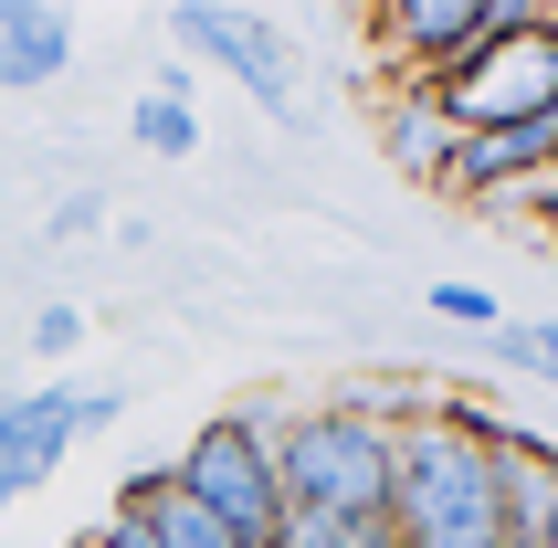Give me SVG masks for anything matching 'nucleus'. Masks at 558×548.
<instances>
[{
  "instance_id": "7ed1b4c3",
  "label": "nucleus",
  "mask_w": 558,
  "mask_h": 548,
  "mask_svg": "<svg viewBox=\"0 0 558 548\" xmlns=\"http://www.w3.org/2000/svg\"><path fill=\"white\" fill-rule=\"evenodd\" d=\"M275 422H284V401L253 391V401H221L211 422H190V443L169 454V496L201 507L221 538H243V548H264V538L284 527V496H275Z\"/></svg>"
},
{
  "instance_id": "412c9836",
  "label": "nucleus",
  "mask_w": 558,
  "mask_h": 548,
  "mask_svg": "<svg viewBox=\"0 0 558 548\" xmlns=\"http://www.w3.org/2000/svg\"><path fill=\"white\" fill-rule=\"evenodd\" d=\"M548 180H558V117H548Z\"/></svg>"
},
{
  "instance_id": "4468645a",
  "label": "nucleus",
  "mask_w": 558,
  "mask_h": 548,
  "mask_svg": "<svg viewBox=\"0 0 558 548\" xmlns=\"http://www.w3.org/2000/svg\"><path fill=\"white\" fill-rule=\"evenodd\" d=\"M85 327H95L85 306L43 296V306H32V327H22V348H32V359H74V348H85Z\"/></svg>"
},
{
  "instance_id": "f03ea898",
  "label": "nucleus",
  "mask_w": 558,
  "mask_h": 548,
  "mask_svg": "<svg viewBox=\"0 0 558 548\" xmlns=\"http://www.w3.org/2000/svg\"><path fill=\"white\" fill-rule=\"evenodd\" d=\"M275 496H284V517H316V527H379L390 517V422L348 412L338 391L284 401Z\"/></svg>"
},
{
  "instance_id": "ddd939ff",
  "label": "nucleus",
  "mask_w": 558,
  "mask_h": 548,
  "mask_svg": "<svg viewBox=\"0 0 558 548\" xmlns=\"http://www.w3.org/2000/svg\"><path fill=\"white\" fill-rule=\"evenodd\" d=\"M485 359H496L506 380L558 391V317H496V327H485Z\"/></svg>"
},
{
  "instance_id": "2eb2a0df",
  "label": "nucleus",
  "mask_w": 558,
  "mask_h": 548,
  "mask_svg": "<svg viewBox=\"0 0 558 548\" xmlns=\"http://www.w3.org/2000/svg\"><path fill=\"white\" fill-rule=\"evenodd\" d=\"M422 306H433L442 327H474V337H485V327H496V317H506V306H496V285H433V296H422Z\"/></svg>"
},
{
  "instance_id": "f8f14e48",
  "label": "nucleus",
  "mask_w": 558,
  "mask_h": 548,
  "mask_svg": "<svg viewBox=\"0 0 558 548\" xmlns=\"http://www.w3.org/2000/svg\"><path fill=\"white\" fill-rule=\"evenodd\" d=\"M126 138H137V148L158 158V169H190V158H201V106H190V95H137V106H126Z\"/></svg>"
},
{
  "instance_id": "0eeeda50",
  "label": "nucleus",
  "mask_w": 558,
  "mask_h": 548,
  "mask_svg": "<svg viewBox=\"0 0 558 548\" xmlns=\"http://www.w3.org/2000/svg\"><path fill=\"white\" fill-rule=\"evenodd\" d=\"M74 454V380H0V507L43 496Z\"/></svg>"
},
{
  "instance_id": "1a4fd4ad",
  "label": "nucleus",
  "mask_w": 558,
  "mask_h": 548,
  "mask_svg": "<svg viewBox=\"0 0 558 548\" xmlns=\"http://www.w3.org/2000/svg\"><path fill=\"white\" fill-rule=\"evenodd\" d=\"M74 74V22L53 0H0V95H53Z\"/></svg>"
},
{
  "instance_id": "6e6552de",
  "label": "nucleus",
  "mask_w": 558,
  "mask_h": 548,
  "mask_svg": "<svg viewBox=\"0 0 558 548\" xmlns=\"http://www.w3.org/2000/svg\"><path fill=\"white\" fill-rule=\"evenodd\" d=\"M537 180H548V127L453 138V158H442V190H453V201H485V212H517Z\"/></svg>"
},
{
  "instance_id": "9d476101",
  "label": "nucleus",
  "mask_w": 558,
  "mask_h": 548,
  "mask_svg": "<svg viewBox=\"0 0 558 548\" xmlns=\"http://www.w3.org/2000/svg\"><path fill=\"white\" fill-rule=\"evenodd\" d=\"M379 158H390L401 180L442 190V158H453V127L433 117V95H422V85H390V95H379Z\"/></svg>"
},
{
  "instance_id": "9b49d317",
  "label": "nucleus",
  "mask_w": 558,
  "mask_h": 548,
  "mask_svg": "<svg viewBox=\"0 0 558 548\" xmlns=\"http://www.w3.org/2000/svg\"><path fill=\"white\" fill-rule=\"evenodd\" d=\"M117 517H148L158 548H243V538H221L201 507H180V496H169V464H137V475H126V486H117Z\"/></svg>"
},
{
  "instance_id": "423d86ee",
  "label": "nucleus",
  "mask_w": 558,
  "mask_h": 548,
  "mask_svg": "<svg viewBox=\"0 0 558 548\" xmlns=\"http://www.w3.org/2000/svg\"><path fill=\"white\" fill-rule=\"evenodd\" d=\"M496 11L506 0H390L369 22V43H379V63H390V85H433V74H453V63L496 32Z\"/></svg>"
},
{
  "instance_id": "f257e3e1",
  "label": "nucleus",
  "mask_w": 558,
  "mask_h": 548,
  "mask_svg": "<svg viewBox=\"0 0 558 548\" xmlns=\"http://www.w3.org/2000/svg\"><path fill=\"white\" fill-rule=\"evenodd\" d=\"M390 548H517V486L496 464V432L453 422H401L390 432Z\"/></svg>"
},
{
  "instance_id": "f3484780",
  "label": "nucleus",
  "mask_w": 558,
  "mask_h": 548,
  "mask_svg": "<svg viewBox=\"0 0 558 548\" xmlns=\"http://www.w3.org/2000/svg\"><path fill=\"white\" fill-rule=\"evenodd\" d=\"M264 548H390V538H379V527H316V517H284Z\"/></svg>"
},
{
  "instance_id": "dca6fc26",
  "label": "nucleus",
  "mask_w": 558,
  "mask_h": 548,
  "mask_svg": "<svg viewBox=\"0 0 558 548\" xmlns=\"http://www.w3.org/2000/svg\"><path fill=\"white\" fill-rule=\"evenodd\" d=\"M117 422H126V380H74V443H95Z\"/></svg>"
},
{
  "instance_id": "39448f33",
  "label": "nucleus",
  "mask_w": 558,
  "mask_h": 548,
  "mask_svg": "<svg viewBox=\"0 0 558 548\" xmlns=\"http://www.w3.org/2000/svg\"><path fill=\"white\" fill-rule=\"evenodd\" d=\"M169 43H180L190 74L211 63L221 85H243L284 138H306V127H316V106H306V53H295V32H284V22L232 11V0H180V11H169Z\"/></svg>"
},
{
  "instance_id": "aec40b11",
  "label": "nucleus",
  "mask_w": 558,
  "mask_h": 548,
  "mask_svg": "<svg viewBox=\"0 0 558 548\" xmlns=\"http://www.w3.org/2000/svg\"><path fill=\"white\" fill-rule=\"evenodd\" d=\"M517 212H527V222H537V233H548V253H558V180H537V190H527V201H517Z\"/></svg>"
},
{
  "instance_id": "6ab92c4d",
  "label": "nucleus",
  "mask_w": 558,
  "mask_h": 548,
  "mask_svg": "<svg viewBox=\"0 0 558 548\" xmlns=\"http://www.w3.org/2000/svg\"><path fill=\"white\" fill-rule=\"evenodd\" d=\"M74 548H158V527H148V517H117V507H106V517H95Z\"/></svg>"
},
{
  "instance_id": "20e7f679",
  "label": "nucleus",
  "mask_w": 558,
  "mask_h": 548,
  "mask_svg": "<svg viewBox=\"0 0 558 548\" xmlns=\"http://www.w3.org/2000/svg\"><path fill=\"white\" fill-rule=\"evenodd\" d=\"M433 117L453 138H496V127H548L558 117V11L537 0H506L496 32L474 43L453 74H433Z\"/></svg>"
},
{
  "instance_id": "a211bd4d",
  "label": "nucleus",
  "mask_w": 558,
  "mask_h": 548,
  "mask_svg": "<svg viewBox=\"0 0 558 548\" xmlns=\"http://www.w3.org/2000/svg\"><path fill=\"white\" fill-rule=\"evenodd\" d=\"M85 233H106V201L95 190H63L53 212H43V243H85Z\"/></svg>"
}]
</instances>
